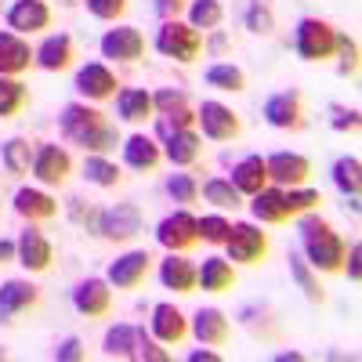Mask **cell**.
Returning <instances> with one entry per match:
<instances>
[{
  "label": "cell",
  "instance_id": "obj_37",
  "mask_svg": "<svg viewBox=\"0 0 362 362\" xmlns=\"http://www.w3.org/2000/svg\"><path fill=\"white\" fill-rule=\"evenodd\" d=\"M286 261H290V276H293V283L305 290V297L312 300V305H319V300H322V286H319V279H315V268L305 261V254H290Z\"/></svg>",
  "mask_w": 362,
  "mask_h": 362
},
{
  "label": "cell",
  "instance_id": "obj_21",
  "mask_svg": "<svg viewBox=\"0 0 362 362\" xmlns=\"http://www.w3.org/2000/svg\"><path fill=\"white\" fill-rule=\"evenodd\" d=\"M228 329L232 326H228V315L221 308H199L192 315V337L206 348H221L228 341Z\"/></svg>",
  "mask_w": 362,
  "mask_h": 362
},
{
  "label": "cell",
  "instance_id": "obj_49",
  "mask_svg": "<svg viewBox=\"0 0 362 362\" xmlns=\"http://www.w3.org/2000/svg\"><path fill=\"white\" fill-rule=\"evenodd\" d=\"M54 362H83L87 358V351H83V341L80 337H66L62 344L54 348V355H51Z\"/></svg>",
  "mask_w": 362,
  "mask_h": 362
},
{
  "label": "cell",
  "instance_id": "obj_26",
  "mask_svg": "<svg viewBox=\"0 0 362 362\" xmlns=\"http://www.w3.org/2000/svg\"><path fill=\"white\" fill-rule=\"evenodd\" d=\"M235 283V268L228 257H203V264L196 268V286H203L206 293H225Z\"/></svg>",
  "mask_w": 362,
  "mask_h": 362
},
{
  "label": "cell",
  "instance_id": "obj_29",
  "mask_svg": "<svg viewBox=\"0 0 362 362\" xmlns=\"http://www.w3.org/2000/svg\"><path fill=\"white\" fill-rule=\"evenodd\" d=\"M250 214L261 221V225H283L290 214L283 206V189L279 185H264L261 192L250 196Z\"/></svg>",
  "mask_w": 362,
  "mask_h": 362
},
{
  "label": "cell",
  "instance_id": "obj_34",
  "mask_svg": "<svg viewBox=\"0 0 362 362\" xmlns=\"http://www.w3.org/2000/svg\"><path fill=\"white\" fill-rule=\"evenodd\" d=\"M203 199L214 203L218 210H239L243 206V196H239V189L228 177H206L203 181Z\"/></svg>",
  "mask_w": 362,
  "mask_h": 362
},
{
  "label": "cell",
  "instance_id": "obj_8",
  "mask_svg": "<svg viewBox=\"0 0 362 362\" xmlns=\"http://www.w3.org/2000/svg\"><path fill=\"white\" fill-rule=\"evenodd\" d=\"M196 239H199V228L189 210H174L156 225V243L170 254H185L189 247H196Z\"/></svg>",
  "mask_w": 362,
  "mask_h": 362
},
{
  "label": "cell",
  "instance_id": "obj_54",
  "mask_svg": "<svg viewBox=\"0 0 362 362\" xmlns=\"http://www.w3.org/2000/svg\"><path fill=\"white\" fill-rule=\"evenodd\" d=\"M276 362H300V351H283L276 355Z\"/></svg>",
  "mask_w": 362,
  "mask_h": 362
},
{
  "label": "cell",
  "instance_id": "obj_13",
  "mask_svg": "<svg viewBox=\"0 0 362 362\" xmlns=\"http://www.w3.org/2000/svg\"><path fill=\"white\" fill-rule=\"evenodd\" d=\"M98 47H102L105 58H112V62H138L145 54V37H141L138 25H116L102 37Z\"/></svg>",
  "mask_w": 362,
  "mask_h": 362
},
{
  "label": "cell",
  "instance_id": "obj_47",
  "mask_svg": "<svg viewBox=\"0 0 362 362\" xmlns=\"http://www.w3.org/2000/svg\"><path fill=\"white\" fill-rule=\"evenodd\" d=\"M247 25H250V33H272V11L261 4V0H250V8H247Z\"/></svg>",
  "mask_w": 362,
  "mask_h": 362
},
{
  "label": "cell",
  "instance_id": "obj_27",
  "mask_svg": "<svg viewBox=\"0 0 362 362\" xmlns=\"http://www.w3.org/2000/svg\"><path fill=\"white\" fill-rule=\"evenodd\" d=\"M185 334H189L185 315H181L170 300H160V305L153 308V337H156L160 344H177Z\"/></svg>",
  "mask_w": 362,
  "mask_h": 362
},
{
  "label": "cell",
  "instance_id": "obj_31",
  "mask_svg": "<svg viewBox=\"0 0 362 362\" xmlns=\"http://www.w3.org/2000/svg\"><path fill=\"white\" fill-rule=\"evenodd\" d=\"M116 116L124 124H141L145 116H153V95L141 87H124L116 95Z\"/></svg>",
  "mask_w": 362,
  "mask_h": 362
},
{
  "label": "cell",
  "instance_id": "obj_2",
  "mask_svg": "<svg viewBox=\"0 0 362 362\" xmlns=\"http://www.w3.org/2000/svg\"><path fill=\"white\" fill-rule=\"evenodd\" d=\"M297 235H300V247H305V261L315 272H341L344 264V239L329 228V221H322L319 214L305 210L297 221Z\"/></svg>",
  "mask_w": 362,
  "mask_h": 362
},
{
  "label": "cell",
  "instance_id": "obj_55",
  "mask_svg": "<svg viewBox=\"0 0 362 362\" xmlns=\"http://www.w3.org/2000/svg\"><path fill=\"white\" fill-rule=\"evenodd\" d=\"M4 358H8V351H4V348H0V362H4Z\"/></svg>",
  "mask_w": 362,
  "mask_h": 362
},
{
  "label": "cell",
  "instance_id": "obj_4",
  "mask_svg": "<svg viewBox=\"0 0 362 362\" xmlns=\"http://www.w3.org/2000/svg\"><path fill=\"white\" fill-rule=\"evenodd\" d=\"M199 33L189 25V22H177V18H167L160 29H156V51L163 58H174V62H196L199 58Z\"/></svg>",
  "mask_w": 362,
  "mask_h": 362
},
{
  "label": "cell",
  "instance_id": "obj_45",
  "mask_svg": "<svg viewBox=\"0 0 362 362\" xmlns=\"http://www.w3.org/2000/svg\"><path fill=\"white\" fill-rule=\"evenodd\" d=\"M337 54H341V76H355L358 73V44L351 40V37H344V33H337V47H334Z\"/></svg>",
  "mask_w": 362,
  "mask_h": 362
},
{
  "label": "cell",
  "instance_id": "obj_32",
  "mask_svg": "<svg viewBox=\"0 0 362 362\" xmlns=\"http://www.w3.org/2000/svg\"><path fill=\"white\" fill-rule=\"evenodd\" d=\"M134 344H138V326H131V322L109 326L102 337V351L109 358H134Z\"/></svg>",
  "mask_w": 362,
  "mask_h": 362
},
{
  "label": "cell",
  "instance_id": "obj_51",
  "mask_svg": "<svg viewBox=\"0 0 362 362\" xmlns=\"http://www.w3.org/2000/svg\"><path fill=\"white\" fill-rule=\"evenodd\" d=\"M153 11L167 22V18H177L181 11H185V0H153Z\"/></svg>",
  "mask_w": 362,
  "mask_h": 362
},
{
  "label": "cell",
  "instance_id": "obj_36",
  "mask_svg": "<svg viewBox=\"0 0 362 362\" xmlns=\"http://www.w3.org/2000/svg\"><path fill=\"white\" fill-rule=\"evenodd\" d=\"M0 163L8 167V174H25L33 167V145L25 138H8L0 145Z\"/></svg>",
  "mask_w": 362,
  "mask_h": 362
},
{
  "label": "cell",
  "instance_id": "obj_30",
  "mask_svg": "<svg viewBox=\"0 0 362 362\" xmlns=\"http://www.w3.org/2000/svg\"><path fill=\"white\" fill-rule=\"evenodd\" d=\"M160 156H163L160 141L148 138V134H131V138L124 141V163H127L131 170H153V167L160 163Z\"/></svg>",
  "mask_w": 362,
  "mask_h": 362
},
{
  "label": "cell",
  "instance_id": "obj_48",
  "mask_svg": "<svg viewBox=\"0 0 362 362\" xmlns=\"http://www.w3.org/2000/svg\"><path fill=\"white\" fill-rule=\"evenodd\" d=\"M83 4H87V11L90 15H95V18H119V15H124L127 11V0H83Z\"/></svg>",
  "mask_w": 362,
  "mask_h": 362
},
{
  "label": "cell",
  "instance_id": "obj_20",
  "mask_svg": "<svg viewBox=\"0 0 362 362\" xmlns=\"http://www.w3.org/2000/svg\"><path fill=\"white\" fill-rule=\"evenodd\" d=\"M69 62H73V37L69 33H51L33 51V66H40L44 73H62Z\"/></svg>",
  "mask_w": 362,
  "mask_h": 362
},
{
  "label": "cell",
  "instance_id": "obj_35",
  "mask_svg": "<svg viewBox=\"0 0 362 362\" xmlns=\"http://www.w3.org/2000/svg\"><path fill=\"white\" fill-rule=\"evenodd\" d=\"M203 83L214 87V90H243L247 87V73L232 66V62H214L203 73Z\"/></svg>",
  "mask_w": 362,
  "mask_h": 362
},
{
  "label": "cell",
  "instance_id": "obj_38",
  "mask_svg": "<svg viewBox=\"0 0 362 362\" xmlns=\"http://www.w3.org/2000/svg\"><path fill=\"white\" fill-rule=\"evenodd\" d=\"M83 177L90 181V185H98V189H112L119 181V167L112 160H105L102 153H90L83 160Z\"/></svg>",
  "mask_w": 362,
  "mask_h": 362
},
{
  "label": "cell",
  "instance_id": "obj_40",
  "mask_svg": "<svg viewBox=\"0 0 362 362\" xmlns=\"http://www.w3.org/2000/svg\"><path fill=\"white\" fill-rule=\"evenodd\" d=\"M29 98V87L18 80V76H0V119L15 116Z\"/></svg>",
  "mask_w": 362,
  "mask_h": 362
},
{
  "label": "cell",
  "instance_id": "obj_12",
  "mask_svg": "<svg viewBox=\"0 0 362 362\" xmlns=\"http://www.w3.org/2000/svg\"><path fill=\"white\" fill-rule=\"evenodd\" d=\"M264 170H268L272 185L293 189V185H305V177L312 174V163L300 153H272V156H264Z\"/></svg>",
  "mask_w": 362,
  "mask_h": 362
},
{
  "label": "cell",
  "instance_id": "obj_15",
  "mask_svg": "<svg viewBox=\"0 0 362 362\" xmlns=\"http://www.w3.org/2000/svg\"><path fill=\"white\" fill-rule=\"evenodd\" d=\"M15 261L25 268V272H47L51 268V257H54V250H51V243H47V235L40 232V228H22V235L15 239Z\"/></svg>",
  "mask_w": 362,
  "mask_h": 362
},
{
  "label": "cell",
  "instance_id": "obj_46",
  "mask_svg": "<svg viewBox=\"0 0 362 362\" xmlns=\"http://www.w3.org/2000/svg\"><path fill=\"white\" fill-rule=\"evenodd\" d=\"M329 112V127H334V131H358V124H362V116H358V109H348V105H329L326 109Z\"/></svg>",
  "mask_w": 362,
  "mask_h": 362
},
{
  "label": "cell",
  "instance_id": "obj_14",
  "mask_svg": "<svg viewBox=\"0 0 362 362\" xmlns=\"http://www.w3.org/2000/svg\"><path fill=\"white\" fill-rule=\"evenodd\" d=\"M148 264H153V257H148L145 250H127V254H119V257L109 264L105 279H109V286H116V290H134V286L145 283Z\"/></svg>",
  "mask_w": 362,
  "mask_h": 362
},
{
  "label": "cell",
  "instance_id": "obj_3",
  "mask_svg": "<svg viewBox=\"0 0 362 362\" xmlns=\"http://www.w3.org/2000/svg\"><path fill=\"white\" fill-rule=\"evenodd\" d=\"M337 47V29L322 18H300L293 25V51L305 62H322Z\"/></svg>",
  "mask_w": 362,
  "mask_h": 362
},
{
  "label": "cell",
  "instance_id": "obj_1",
  "mask_svg": "<svg viewBox=\"0 0 362 362\" xmlns=\"http://www.w3.org/2000/svg\"><path fill=\"white\" fill-rule=\"evenodd\" d=\"M58 131H62L66 141L87 148V153H109V148L119 145V131L87 102L62 105V112H58Z\"/></svg>",
  "mask_w": 362,
  "mask_h": 362
},
{
  "label": "cell",
  "instance_id": "obj_44",
  "mask_svg": "<svg viewBox=\"0 0 362 362\" xmlns=\"http://www.w3.org/2000/svg\"><path fill=\"white\" fill-rule=\"evenodd\" d=\"M134 358H138V362H167V358H170V351H167V348H160V341H156L153 334H145V329L138 326Z\"/></svg>",
  "mask_w": 362,
  "mask_h": 362
},
{
  "label": "cell",
  "instance_id": "obj_9",
  "mask_svg": "<svg viewBox=\"0 0 362 362\" xmlns=\"http://www.w3.org/2000/svg\"><path fill=\"white\" fill-rule=\"evenodd\" d=\"M196 124L203 127V138H210V141H232L239 134V116L218 98H210V102L199 105Z\"/></svg>",
  "mask_w": 362,
  "mask_h": 362
},
{
  "label": "cell",
  "instance_id": "obj_22",
  "mask_svg": "<svg viewBox=\"0 0 362 362\" xmlns=\"http://www.w3.org/2000/svg\"><path fill=\"white\" fill-rule=\"evenodd\" d=\"M33 66V51L29 44L11 33V29H0V76H18Z\"/></svg>",
  "mask_w": 362,
  "mask_h": 362
},
{
  "label": "cell",
  "instance_id": "obj_6",
  "mask_svg": "<svg viewBox=\"0 0 362 362\" xmlns=\"http://www.w3.org/2000/svg\"><path fill=\"white\" fill-rule=\"evenodd\" d=\"M221 247L228 250V261L232 264H257L268 254V235L254 221H239V225L228 228V239H225Z\"/></svg>",
  "mask_w": 362,
  "mask_h": 362
},
{
  "label": "cell",
  "instance_id": "obj_41",
  "mask_svg": "<svg viewBox=\"0 0 362 362\" xmlns=\"http://www.w3.org/2000/svg\"><path fill=\"white\" fill-rule=\"evenodd\" d=\"M319 203H322V196H319L315 189H300V185L283 189V206H286L290 218H293V214H305V210H315Z\"/></svg>",
  "mask_w": 362,
  "mask_h": 362
},
{
  "label": "cell",
  "instance_id": "obj_43",
  "mask_svg": "<svg viewBox=\"0 0 362 362\" xmlns=\"http://www.w3.org/2000/svg\"><path fill=\"white\" fill-rule=\"evenodd\" d=\"M196 228H199V239H206V243H225L232 221L225 214H206V218H196Z\"/></svg>",
  "mask_w": 362,
  "mask_h": 362
},
{
  "label": "cell",
  "instance_id": "obj_50",
  "mask_svg": "<svg viewBox=\"0 0 362 362\" xmlns=\"http://www.w3.org/2000/svg\"><path fill=\"white\" fill-rule=\"evenodd\" d=\"M341 268H348V279L351 283L362 279V247L358 243H351V250H344V264Z\"/></svg>",
  "mask_w": 362,
  "mask_h": 362
},
{
  "label": "cell",
  "instance_id": "obj_52",
  "mask_svg": "<svg viewBox=\"0 0 362 362\" xmlns=\"http://www.w3.org/2000/svg\"><path fill=\"white\" fill-rule=\"evenodd\" d=\"M189 362H221V355H218V351H210V348L203 344V348L189 351Z\"/></svg>",
  "mask_w": 362,
  "mask_h": 362
},
{
  "label": "cell",
  "instance_id": "obj_10",
  "mask_svg": "<svg viewBox=\"0 0 362 362\" xmlns=\"http://www.w3.org/2000/svg\"><path fill=\"white\" fill-rule=\"evenodd\" d=\"M33 177L40 181V185H62V181L69 177L73 170V160L62 145H54V141H44L37 153H33Z\"/></svg>",
  "mask_w": 362,
  "mask_h": 362
},
{
  "label": "cell",
  "instance_id": "obj_33",
  "mask_svg": "<svg viewBox=\"0 0 362 362\" xmlns=\"http://www.w3.org/2000/svg\"><path fill=\"white\" fill-rule=\"evenodd\" d=\"M329 177H334L337 192L358 196V189H362V163H358V156H337L334 167H329Z\"/></svg>",
  "mask_w": 362,
  "mask_h": 362
},
{
  "label": "cell",
  "instance_id": "obj_16",
  "mask_svg": "<svg viewBox=\"0 0 362 362\" xmlns=\"http://www.w3.org/2000/svg\"><path fill=\"white\" fill-rule=\"evenodd\" d=\"M73 308L87 319H102L109 308H112V290H109V279H98L90 276L83 279L76 290H73Z\"/></svg>",
  "mask_w": 362,
  "mask_h": 362
},
{
  "label": "cell",
  "instance_id": "obj_17",
  "mask_svg": "<svg viewBox=\"0 0 362 362\" xmlns=\"http://www.w3.org/2000/svg\"><path fill=\"white\" fill-rule=\"evenodd\" d=\"M264 124L268 127H276V131H290L300 124V95L290 87V90H276V95H268L264 98Z\"/></svg>",
  "mask_w": 362,
  "mask_h": 362
},
{
  "label": "cell",
  "instance_id": "obj_5",
  "mask_svg": "<svg viewBox=\"0 0 362 362\" xmlns=\"http://www.w3.org/2000/svg\"><path fill=\"white\" fill-rule=\"evenodd\" d=\"M153 112L156 116V134L167 138L170 131H185L192 127V112H189V95L185 90H177V87H160L156 95H153Z\"/></svg>",
  "mask_w": 362,
  "mask_h": 362
},
{
  "label": "cell",
  "instance_id": "obj_53",
  "mask_svg": "<svg viewBox=\"0 0 362 362\" xmlns=\"http://www.w3.org/2000/svg\"><path fill=\"white\" fill-rule=\"evenodd\" d=\"M15 243H11V239H0V264H8V261H15Z\"/></svg>",
  "mask_w": 362,
  "mask_h": 362
},
{
  "label": "cell",
  "instance_id": "obj_7",
  "mask_svg": "<svg viewBox=\"0 0 362 362\" xmlns=\"http://www.w3.org/2000/svg\"><path fill=\"white\" fill-rule=\"evenodd\" d=\"M95 232L109 243H127L141 232V210L134 203H116V206H105L98 210V221H95Z\"/></svg>",
  "mask_w": 362,
  "mask_h": 362
},
{
  "label": "cell",
  "instance_id": "obj_24",
  "mask_svg": "<svg viewBox=\"0 0 362 362\" xmlns=\"http://www.w3.org/2000/svg\"><path fill=\"white\" fill-rule=\"evenodd\" d=\"M160 283L174 293H192L196 290V264L181 254H170L160 261Z\"/></svg>",
  "mask_w": 362,
  "mask_h": 362
},
{
  "label": "cell",
  "instance_id": "obj_19",
  "mask_svg": "<svg viewBox=\"0 0 362 362\" xmlns=\"http://www.w3.org/2000/svg\"><path fill=\"white\" fill-rule=\"evenodd\" d=\"M40 300V290L29 279H8L0 283V322H15L18 312L33 308Z\"/></svg>",
  "mask_w": 362,
  "mask_h": 362
},
{
  "label": "cell",
  "instance_id": "obj_23",
  "mask_svg": "<svg viewBox=\"0 0 362 362\" xmlns=\"http://www.w3.org/2000/svg\"><path fill=\"white\" fill-rule=\"evenodd\" d=\"M199 153H203V138H199L192 127L170 131V134L163 138V156H167L174 167H192V163L199 160Z\"/></svg>",
  "mask_w": 362,
  "mask_h": 362
},
{
  "label": "cell",
  "instance_id": "obj_42",
  "mask_svg": "<svg viewBox=\"0 0 362 362\" xmlns=\"http://www.w3.org/2000/svg\"><path fill=\"white\" fill-rule=\"evenodd\" d=\"M167 196L174 199V203H196V196H199V181L192 177V174H170L167 177Z\"/></svg>",
  "mask_w": 362,
  "mask_h": 362
},
{
  "label": "cell",
  "instance_id": "obj_39",
  "mask_svg": "<svg viewBox=\"0 0 362 362\" xmlns=\"http://www.w3.org/2000/svg\"><path fill=\"white\" fill-rule=\"evenodd\" d=\"M221 18H225V8H221V0H192L189 4V25L196 29H218L221 25Z\"/></svg>",
  "mask_w": 362,
  "mask_h": 362
},
{
  "label": "cell",
  "instance_id": "obj_28",
  "mask_svg": "<svg viewBox=\"0 0 362 362\" xmlns=\"http://www.w3.org/2000/svg\"><path fill=\"white\" fill-rule=\"evenodd\" d=\"M232 185L239 189V196H254L268 185V170H264V156H243L235 167H232Z\"/></svg>",
  "mask_w": 362,
  "mask_h": 362
},
{
  "label": "cell",
  "instance_id": "obj_18",
  "mask_svg": "<svg viewBox=\"0 0 362 362\" xmlns=\"http://www.w3.org/2000/svg\"><path fill=\"white\" fill-rule=\"evenodd\" d=\"M51 25V8L44 4V0H15V4L8 8V29L18 37L25 33H40V29Z\"/></svg>",
  "mask_w": 362,
  "mask_h": 362
},
{
  "label": "cell",
  "instance_id": "obj_25",
  "mask_svg": "<svg viewBox=\"0 0 362 362\" xmlns=\"http://www.w3.org/2000/svg\"><path fill=\"white\" fill-rule=\"evenodd\" d=\"M15 214L25 218V221H47V218L58 214V203H54V196H47L44 189L22 185V189L15 192Z\"/></svg>",
  "mask_w": 362,
  "mask_h": 362
},
{
  "label": "cell",
  "instance_id": "obj_11",
  "mask_svg": "<svg viewBox=\"0 0 362 362\" xmlns=\"http://www.w3.org/2000/svg\"><path fill=\"white\" fill-rule=\"evenodd\" d=\"M73 87H76V95L87 98V102H105V98L116 95L119 80H116V73H112L109 66H102V62H87L83 69H76Z\"/></svg>",
  "mask_w": 362,
  "mask_h": 362
}]
</instances>
